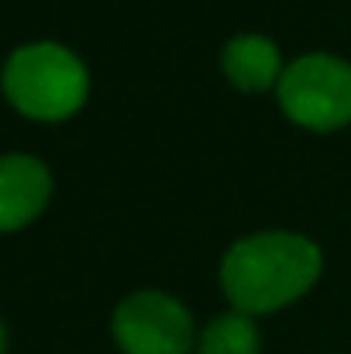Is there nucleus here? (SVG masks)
<instances>
[{
	"label": "nucleus",
	"mask_w": 351,
	"mask_h": 354,
	"mask_svg": "<svg viewBox=\"0 0 351 354\" xmlns=\"http://www.w3.org/2000/svg\"><path fill=\"white\" fill-rule=\"evenodd\" d=\"M324 272L321 244L293 231L237 237L221 258V289L234 313L265 317L303 299Z\"/></svg>",
	"instance_id": "1"
},
{
	"label": "nucleus",
	"mask_w": 351,
	"mask_h": 354,
	"mask_svg": "<svg viewBox=\"0 0 351 354\" xmlns=\"http://www.w3.org/2000/svg\"><path fill=\"white\" fill-rule=\"evenodd\" d=\"M7 104L31 120L73 118L90 97L87 62L59 41H31L7 55L0 73Z\"/></svg>",
	"instance_id": "2"
},
{
	"label": "nucleus",
	"mask_w": 351,
	"mask_h": 354,
	"mask_svg": "<svg viewBox=\"0 0 351 354\" xmlns=\"http://www.w3.org/2000/svg\"><path fill=\"white\" fill-rule=\"evenodd\" d=\"M282 114L317 134L351 124V62L331 52H307L282 69L276 86Z\"/></svg>",
	"instance_id": "3"
},
{
	"label": "nucleus",
	"mask_w": 351,
	"mask_h": 354,
	"mask_svg": "<svg viewBox=\"0 0 351 354\" xmlns=\"http://www.w3.org/2000/svg\"><path fill=\"white\" fill-rule=\"evenodd\" d=\"M111 334L124 354H190L200 341L193 313L159 289L124 296L111 317Z\"/></svg>",
	"instance_id": "4"
},
{
	"label": "nucleus",
	"mask_w": 351,
	"mask_h": 354,
	"mask_svg": "<svg viewBox=\"0 0 351 354\" xmlns=\"http://www.w3.org/2000/svg\"><path fill=\"white\" fill-rule=\"evenodd\" d=\"M52 200V172L35 155H0V234L21 231L42 217Z\"/></svg>",
	"instance_id": "5"
},
{
	"label": "nucleus",
	"mask_w": 351,
	"mask_h": 354,
	"mask_svg": "<svg viewBox=\"0 0 351 354\" xmlns=\"http://www.w3.org/2000/svg\"><path fill=\"white\" fill-rule=\"evenodd\" d=\"M221 69L234 90L241 93H269L282 80V55L279 45L265 35H234L221 52Z\"/></svg>",
	"instance_id": "6"
},
{
	"label": "nucleus",
	"mask_w": 351,
	"mask_h": 354,
	"mask_svg": "<svg viewBox=\"0 0 351 354\" xmlns=\"http://www.w3.org/2000/svg\"><path fill=\"white\" fill-rule=\"evenodd\" d=\"M197 354H262V337L255 320L234 310L210 320L197 341Z\"/></svg>",
	"instance_id": "7"
},
{
	"label": "nucleus",
	"mask_w": 351,
	"mask_h": 354,
	"mask_svg": "<svg viewBox=\"0 0 351 354\" xmlns=\"http://www.w3.org/2000/svg\"><path fill=\"white\" fill-rule=\"evenodd\" d=\"M0 354H7V327H3V320H0Z\"/></svg>",
	"instance_id": "8"
}]
</instances>
